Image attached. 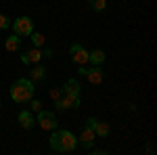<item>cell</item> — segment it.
<instances>
[{
    "instance_id": "1",
    "label": "cell",
    "mask_w": 157,
    "mask_h": 155,
    "mask_svg": "<svg viewBox=\"0 0 157 155\" xmlns=\"http://www.w3.org/2000/svg\"><path fill=\"white\" fill-rule=\"evenodd\" d=\"M75 147H78V138L71 132L55 128L52 136H50V149L55 153H71V151H75Z\"/></svg>"
},
{
    "instance_id": "2",
    "label": "cell",
    "mask_w": 157,
    "mask_h": 155,
    "mask_svg": "<svg viewBox=\"0 0 157 155\" xmlns=\"http://www.w3.org/2000/svg\"><path fill=\"white\" fill-rule=\"evenodd\" d=\"M36 95V86L27 78H19L17 82L11 86V99L15 103H29Z\"/></svg>"
},
{
    "instance_id": "3",
    "label": "cell",
    "mask_w": 157,
    "mask_h": 155,
    "mask_svg": "<svg viewBox=\"0 0 157 155\" xmlns=\"http://www.w3.org/2000/svg\"><path fill=\"white\" fill-rule=\"evenodd\" d=\"M11 25H13V32L19 38H29V34L34 32V21H32L29 17H19V19H15Z\"/></svg>"
},
{
    "instance_id": "4",
    "label": "cell",
    "mask_w": 157,
    "mask_h": 155,
    "mask_svg": "<svg viewBox=\"0 0 157 155\" xmlns=\"http://www.w3.org/2000/svg\"><path fill=\"white\" fill-rule=\"evenodd\" d=\"M55 107L57 111H67V109H78L80 107V96L75 95H67V92H63V95L55 101Z\"/></svg>"
},
{
    "instance_id": "5",
    "label": "cell",
    "mask_w": 157,
    "mask_h": 155,
    "mask_svg": "<svg viewBox=\"0 0 157 155\" xmlns=\"http://www.w3.org/2000/svg\"><path fill=\"white\" fill-rule=\"evenodd\" d=\"M38 126L42 130H55L57 128V115L52 111H38Z\"/></svg>"
},
{
    "instance_id": "6",
    "label": "cell",
    "mask_w": 157,
    "mask_h": 155,
    "mask_svg": "<svg viewBox=\"0 0 157 155\" xmlns=\"http://www.w3.org/2000/svg\"><path fill=\"white\" fill-rule=\"evenodd\" d=\"M69 55H71V59H73L75 65H86V63H88V50H86L82 44H71Z\"/></svg>"
},
{
    "instance_id": "7",
    "label": "cell",
    "mask_w": 157,
    "mask_h": 155,
    "mask_svg": "<svg viewBox=\"0 0 157 155\" xmlns=\"http://www.w3.org/2000/svg\"><path fill=\"white\" fill-rule=\"evenodd\" d=\"M80 145L84 147V149H90V147H94V130H92V126H88L84 124L82 126V130H80Z\"/></svg>"
},
{
    "instance_id": "8",
    "label": "cell",
    "mask_w": 157,
    "mask_h": 155,
    "mask_svg": "<svg viewBox=\"0 0 157 155\" xmlns=\"http://www.w3.org/2000/svg\"><path fill=\"white\" fill-rule=\"evenodd\" d=\"M42 57H44V55H42V50L34 46V48H29V50H23V52H21V63L32 65V63H38Z\"/></svg>"
},
{
    "instance_id": "9",
    "label": "cell",
    "mask_w": 157,
    "mask_h": 155,
    "mask_svg": "<svg viewBox=\"0 0 157 155\" xmlns=\"http://www.w3.org/2000/svg\"><path fill=\"white\" fill-rule=\"evenodd\" d=\"M86 78H88V82L92 84V86H97V84H101L103 82V69L98 67V65H94L92 69H86Z\"/></svg>"
},
{
    "instance_id": "10",
    "label": "cell",
    "mask_w": 157,
    "mask_h": 155,
    "mask_svg": "<svg viewBox=\"0 0 157 155\" xmlns=\"http://www.w3.org/2000/svg\"><path fill=\"white\" fill-rule=\"evenodd\" d=\"M63 92L80 96V92H82V86H80V82H78L75 78H71V80H67V82H65V86H63Z\"/></svg>"
},
{
    "instance_id": "11",
    "label": "cell",
    "mask_w": 157,
    "mask_h": 155,
    "mask_svg": "<svg viewBox=\"0 0 157 155\" xmlns=\"http://www.w3.org/2000/svg\"><path fill=\"white\" fill-rule=\"evenodd\" d=\"M34 124H36V119H34V115H32L29 111H21V113H19V126H21V128L29 130V128H34Z\"/></svg>"
},
{
    "instance_id": "12",
    "label": "cell",
    "mask_w": 157,
    "mask_h": 155,
    "mask_svg": "<svg viewBox=\"0 0 157 155\" xmlns=\"http://www.w3.org/2000/svg\"><path fill=\"white\" fill-rule=\"evenodd\" d=\"M88 61H90L92 65H103V61H105V50H101V48L90 50V52H88Z\"/></svg>"
},
{
    "instance_id": "13",
    "label": "cell",
    "mask_w": 157,
    "mask_h": 155,
    "mask_svg": "<svg viewBox=\"0 0 157 155\" xmlns=\"http://www.w3.org/2000/svg\"><path fill=\"white\" fill-rule=\"evenodd\" d=\"M46 73H48V72H46L42 65H38V67H34V69H32L29 80H32V82H44V80H46Z\"/></svg>"
},
{
    "instance_id": "14",
    "label": "cell",
    "mask_w": 157,
    "mask_h": 155,
    "mask_svg": "<svg viewBox=\"0 0 157 155\" xmlns=\"http://www.w3.org/2000/svg\"><path fill=\"white\" fill-rule=\"evenodd\" d=\"M19 46H21V38L17 36H11V38H6V42H4V48L9 50V52H15V50H19Z\"/></svg>"
},
{
    "instance_id": "15",
    "label": "cell",
    "mask_w": 157,
    "mask_h": 155,
    "mask_svg": "<svg viewBox=\"0 0 157 155\" xmlns=\"http://www.w3.org/2000/svg\"><path fill=\"white\" fill-rule=\"evenodd\" d=\"M92 128H94V134L103 136V138L109 134V124H105V122H98V119H97V124H94Z\"/></svg>"
},
{
    "instance_id": "16",
    "label": "cell",
    "mask_w": 157,
    "mask_h": 155,
    "mask_svg": "<svg viewBox=\"0 0 157 155\" xmlns=\"http://www.w3.org/2000/svg\"><path fill=\"white\" fill-rule=\"evenodd\" d=\"M29 40L34 42V46H36V48H42L44 44H46L44 36H42V34H38V32H32V34H29Z\"/></svg>"
},
{
    "instance_id": "17",
    "label": "cell",
    "mask_w": 157,
    "mask_h": 155,
    "mask_svg": "<svg viewBox=\"0 0 157 155\" xmlns=\"http://www.w3.org/2000/svg\"><path fill=\"white\" fill-rule=\"evenodd\" d=\"M88 4H90V9H92V11L101 13V11H105V6H107V0H88Z\"/></svg>"
},
{
    "instance_id": "18",
    "label": "cell",
    "mask_w": 157,
    "mask_h": 155,
    "mask_svg": "<svg viewBox=\"0 0 157 155\" xmlns=\"http://www.w3.org/2000/svg\"><path fill=\"white\" fill-rule=\"evenodd\" d=\"M9 27H11V19L0 13V29H9Z\"/></svg>"
},
{
    "instance_id": "19",
    "label": "cell",
    "mask_w": 157,
    "mask_h": 155,
    "mask_svg": "<svg viewBox=\"0 0 157 155\" xmlns=\"http://www.w3.org/2000/svg\"><path fill=\"white\" fill-rule=\"evenodd\" d=\"M29 103H32V111H42V103H40V101H38V99H32V101H29Z\"/></svg>"
},
{
    "instance_id": "20",
    "label": "cell",
    "mask_w": 157,
    "mask_h": 155,
    "mask_svg": "<svg viewBox=\"0 0 157 155\" xmlns=\"http://www.w3.org/2000/svg\"><path fill=\"white\" fill-rule=\"evenodd\" d=\"M50 99H52V101H57V99H59L61 96V88H50Z\"/></svg>"
},
{
    "instance_id": "21",
    "label": "cell",
    "mask_w": 157,
    "mask_h": 155,
    "mask_svg": "<svg viewBox=\"0 0 157 155\" xmlns=\"http://www.w3.org/2000/svg\"><path fill=\"white\" fill-rule=\"evenodd\" d=\"M90 153H92V155H105V153H107V149H92V147H90Z\"/></svg>"
},
{
    "instance_id": "22",
    "label": "cell",
    "mask_w": 157,
    "mask_h": 155,
    "mask_svg": "<svg viewBox=\"0 0 157 155\" xmlns=\"http://www.w3.org/2000/svg\"><path fill=\"white\" fill-rule=\"evenodd\" d=\"M42 55H46V59H50V57H52V50H50V48H44V52H42Z\"/></svg>"
},
{
    "instance_id": "23",
    "label": "cell",
    "mask_w": 157,
    "mask_h": 155,
    "mask_svg": "<svg viewBox=\"0 0 157 155\" xmlns=\"http://www.w3.org/2000/svg\"><path fill=\"white\" fill-rule=\"evenodd\" d=\"M78 73H80V76H86V67H84V65H80V69H78Z\"/></svg>"
},
{
    "instance_id": "24",
    "label": "cell",
    "mask_w": 157,
    "mask_h": 155,
    "mask_svg": "<svg viewBox=\"0 0 157 155\" xmlns=\"http://www.w3.org/2000/svg\"><path fill=\"white\" fill-rule=\"evenodd\" d=\"M0 107H2V103H0Z\"/></svg>"
}]
</instances>
